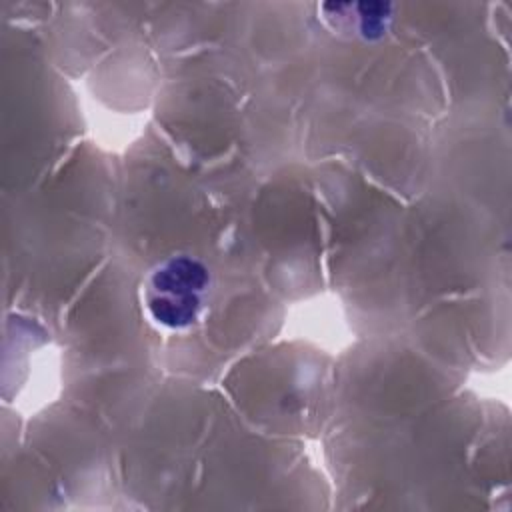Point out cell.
Here are the masks:
<instances>
[{
	"label": "cell",
	"mask_w": 512,
	"mask_h": 512,
	"mask_svg": "<svg viewBox=\"0 0 512 512\" xmlns=\"http://www.w3.org/2000/svg\"><path fill=\"white\" fill-rule=\"evenodd\" d=\"M208 290V270L194 258L178 256L164 262L150 278L146 304L156 322L168 328L190 326Z\"/></svg>",
	"instance_id": "obj_1"
}]
</instances>
